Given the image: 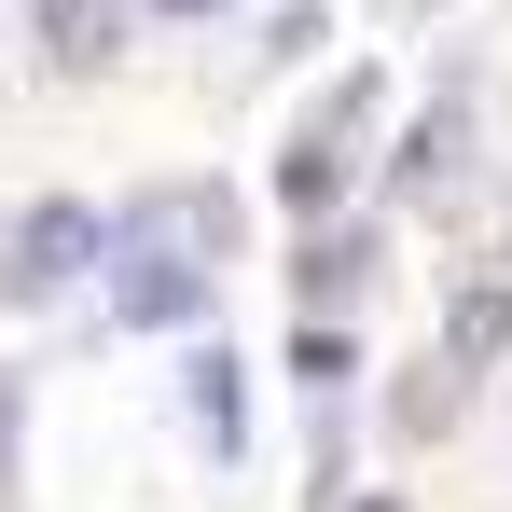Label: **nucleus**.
<instances>
[{"label":"nucleus","mask_w":512,"mask_h":512,"mask_svg":"<svg viewBox=\"0 0 512 512\" xmlns=\"http://www.w3.org/2000/svg\"><path fill=\"white\" fill-rule=\"evenodd\" d=\"M222 250H236V194L180 180V194H153V208L125 222V277H111V305H125L139 333H167V319L208 305V263H222Z\"/></svg>","instance_id":"1"},{"label":"nucleus","mask_w":512,"mask_h":512,"mask_svg":"<svg viewBox=\"0 0 512 512\" xmlns=\"http://www.w3.org/2000/svg\"><path fill=\"white\" fill-rule=\"evenodd\" d=\"M97 250H111V222H97L84 194H42V208L14 222V250H0V291L28 305V291H56V277H84Z\"/></svg>","instance_id":"2"},{"label":"nucleus","mask_w":512,"mask_h":512,"mask_svg":"<svg viewBox=\"0 0 512 512\" xmlns=\"http://www.w3.org/2000/svg\"><path fill=\"white\" fill-rule=\"evenodd\" d=\"M180 388H194V443L236 471V457H250V360H236V346H194V374H180Z\"/></svg>","instance_id":"3"},{"label":"nucleus","mask_w":512,"mask_h":512,"mask_svg":"<svg viewBox=\"0 0 512 512\" xmlns=\"http://www.w3.org/2000/svg\"><path fill=\"white\" fill-rule=\"evenodd\" d=\"M28 14H42V56L56 70H111L125 28H139V0H28Z\"/></svg>","instance_id":"4"},{"label":"nucleus","mask_w":512,"mask_h":512,"mask_svg":"<svg viewBox=\"0 0 512 512\" xmlns=\"http://www.w3.org/2000/svg\"><path fill=\"white\" fill-rule=\"evenodd\" d=\"M499 346H512V291H499V277H471V291L443 305V374H485Z\"/></svg>","instance_id":"5"},{"label":"nucleus","mask_w":512,"mask_h":512,"mask_svg":"<svg viewBox=\"0 0 512 512\" xmlns=\"http://www.w3.org/2000/svg\"><path fill=\"white\" fill-rule=\"evenodd\" d=\"M457 167H471V111L443 97L416 139H402V194H416V208H443V194H457Z\"/></svg>","instance_id":"6"},{"label":"nucleus","mask_w":512,"mask_h":512,"mask_svg":"<svg viewBox=\"0 0 512 512\" xmlns=\"http://www.w3.org/2000/svg\"><path fill=\"white\" fill-rule=\"evenodd\" d=\"M277 194H291V208H305V222H319V208H333V194H346V153H333V139H305V153H291V167H277Z\"/></svg>","instance_id":"7"},{"label":"nucleus","mask_w":512,"mask_h":512,"mask_svg":"<svg viewBox=\"0 0 512 512\" xmlns=\"http://www.w3.org/2000/svg\"><path fill=\"white\" fill-rule=\"evenodd\" d=\"M291 374H305V388H346V374H360V346H346L333 319H305V333H291Z\"/></svg>","instance_id":"8"},{"label":"nucleus","mask_w":512,"mask_h":512,"mask_svg":"<svg viewBox=\"0 0 512 512\" xmlns=\"http://www.w3.org/2000/svg\"><path fill=\"white\" fill-rule=\"evenodd\" d=\"M360 263H374L360 236H319V250H305V305H346V291H360Z\"/></svg>","instance_id":"9"},{"label":"nucleus","mask_w":512,"mask_h":512,"mask_svg":"<svg viewBox=\"0 0 512 512\" xmlns=\"http://www.w3.org/2000/svg\"><path fill=\"white\" fill-rule=\"evenodd\" d=\"M443 416H457V374H443V360H429L416 388H402V429H443Z\"/></svg>","instance_id":"10"},{"label":"nucleus","mask_w":512,"mask_h":512,"mask_svg":"<svg viewBox=\"0 0 512 512\" xmlns=\"http://www.w3.org/2000/svg\"><path fill=\"white\" fill-rule=\"evenodd\" d=\"M14 416H28V388L0 374V499H14Z\"/></svg>","instance_id":"11"},{"label":"nucleus","mask_w":512,"mask_h":512,"mask_svg":"<svg viewBox=\"0 0 512 512\" xmlns=\"http://www.w3.org/2000/svg\"><path fill=\"white\" fill-rule=\"evenodd\" d=\"M167 14H222V0H167Z\"/></svg>","instance_id":"12"}]
</instances>
